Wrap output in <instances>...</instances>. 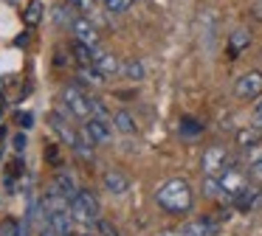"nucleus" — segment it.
Listing matches in <instances>:
<instances>
[{"label": "nucleus", "instance_id": "1", "mask_svg": "<svg viewBox=\"0 0 262 236\" xmlns=\"http://www.w3.org/2000/svg\"><path fill=\"white\" fill-rule=\"evenodd\" d=\"M155 202H158L161 211L172 214V217H183V214H189L194 205V191H192V185H189V180L172 177V180H166L164 185H158Z\"/></svg>", "mask_w": 262, "mask_h": 236}, {"label": "nucleus", "instance_id": "2", "mask_svg": "<svg viewBox=\"0 0 262 236\" xmlns=\"http://www.w3.org/2000/svg\"><path fill=\"white\" fill-rule=\"evenodd\" d=\"M203 172L206 174H211V177H220L223 172H226L228 166H231V155H228V149L226 146H220V144H214V146H209V149L203 152Z\"/></svg>", "mask_w": 262, "mask_h": 236}, {"label": "nucleus", "instance_id": "3", "mask_svg": "<svg viewBox=\"0 0 262 236\" xmlns=\"http://www.w3.org/2000/svg\"><path fill=\"white\" fill-rule=\"evenodd\" d=\"M62 99H65V104H68V110L74 112L76 118H82V121H88V118L93 115V110H91V96H85L76 84H68V87L62 90Z\"/></svg>", "mask_w": 262, "mask_h": 236}, {"label": "nucleus", "instance_id": "4", "mask_svg": "<svg viewBox=\"0 0 262 236\" xmlns=\"http://www.w3.org/2000/svg\"><path fill=\"white\" fill-rule=\"evenodd\" d=\"M234 93L237 99H259L262 96V70H248L234 82Z\"/></svg>", "mask_w": 262, "mask_h": 236}, {"label": "nucleus", "instance_id": "5", "mask_svg": "<svg viewBox=\"0 0 262 236\" xmlns=\"http://www.w3.org/2000/svg\"><path fill=\"white\" fill-rule=\"evenodd\" d=\"M71 31L76 34L79 42L91 45V48H99V34H96V28H93V22L88 14H76L74 20H71Z\"/></svg>", "mask_w": 262, "mask_h": 236}, {"label": "nucleus", "instance_id": "6", "mask_svg": "<svg viewBox=\"0 0 262 236\" xmlns=\"http://www.w3.org/2000/svg\"><path fill=\"white\" fill-rule=\"evenodd\" d=\"M220 183H223V191H226V197L231 200L237 191H243L245 185H248V177H245L239 169H234V163H231V166H228L226 172L220 174Z\"/></svg>", "mask_w": 262, "mask_h": 236}, {"label": "nucleus", "instance_id": "7", "mask_svg": "<svg viewBox=\"0 0 262 236\" xmlns=\"http://www.w3.org/2000/svg\"><path fill=\"white\" fill-rule=\"evenodd\" d=\"M102 185H104L107 194L121 197V194H127V188H130V180H127V174L119 172V169H107V172L102 174Z\"/></svg>", "mask_w": 262, "mask_h": 236}, {"label": "nucleus", "instance_id": "8", "mask_svg": "<svg viewBox=\"0 0 262 236\" xmlns=\"http://www.w3.org/2000/svg\"><path fill=\"white\" fill-rule=\"evenodd\" d=\"M85 127H88V132L93 135V140H96V144H110V140H113V124L107 121V118H96V115H91L85 121Z\"/></svg>", "mask_w": 262, "mask_h": 236}, {"label": "nucleus", "instance_id": "9", "mask_svg": "<svg viewBox=\"0 0 262 236\" xmlns=\"http://www.w3.org/2000/svg\"><path fill=\"white\" fill-rule=\"evenodd\" d=\"M93 65H96L99 70H102V76H104V79H113L116 73L121 70L119 56H113V54H102L99 48H96V62H93Z\"/></svg>", "mask_w": 262, "mask_h": 236}, {"label": "nucleus", "instance_id": "10", "mask_svg": "<svg viewBox=\"0 0 262 236\" xmlns=\"http://www.w3.org/2000/svg\"><path fill=\"white\" fill-rule=\"evenodd\" d=\"M259 194L262 191L251 188V185H245L243 191H237V194L231 197V205L237 208V211H248V208H254L256 202H259Z\"/></svg>", "mask_w": 262, "mask_h": 236}, {"label": "nucleus", "instance_id": "11", "mask_svg": "<svg viewBox=\"0 0 262 236\" xmlns=\"http://www.w3.org/2000/svg\"><path fill=\"white\" fill-rule=\"evenodd\" d=\"M262 144V124L259 127H243L237 132V146L239 149H254Z\"/></svg>", "mask_w": 262, "mask_h": 236}, {"label": "nucleus", "instance_id": "12", "mask_svg": "<svg viewBox=\"0 0 262 236\" xmlns=\"http://www.w3.org/2000/svg\"><path fill=\"white\" fill-rule=\"evenodd\" d=\"M51 127H54V132H57L59 138H62L65 144L71 146V149H76V144H79V135H76L74 129L68 127V124H65L62 115H57V112H54V115H51Z\"/></svg>", "mask_w": 262, "mask_h": 236}, {"label": "nucleus", "instance_id": "13", "mask_svg": "<svg viewBox=\"0 0 262 236\" xmlns=\"http://www.w3.org/2000/svg\"><path fill=\"white\" fill-rule=\"evenodd\" d=\"M178 233L181 236H214V222H209V219H192Z\"/></svg>", "mask_w": 262, "mask_h": 236}, {"label": "nucleus", "instance_id": "14", "mask_svg": "<svg viewBox=\"0 0 262 236\" xmlns=\"http://www.w3.org/2000/svg\"><path fill=\"white\" fill-rule=\"evenodd\" d=\"M251 45V34L245 31V28H239V31H234L231 34V39H228V56L231 59H237L239 54H243L245 48Z\"/></svg>", "mask_w": 262, "mask_h": 236}, {"label": "nucleus", "instance_id": "15", "mask_svg": "<svg viewBox=\"0 0 262 236\" xmlns=\"http://www.w3.org/2000/svg\"><path fill=\"white\" fill-rule=\"evenodd\" d=\"M71 217L76 219V222H82V225H91V222H96V217L91 214V208L85 205V202L79 200V194L71 200Z\"/></svg>", "mask_w": 262, "mask_h": 236}, {"label": "nucleus", "instance_id": "16", "mask_svg": "<svg viewBox=\"0 0 262 236\" xmlns=\"http://www.w3.org/2000/svg\"><path fill=\"white\" fill-rule=\"evenodd\" d=\"M74 54H76V62H79V67H91L93 62H96V48H91V45L79 42V39L74 42Z\"/></svg>", "mask_w": 262, "mask_h": 236}, {"label": "nucleus", "instance_id": "17", "mask_svg": "<svg viewBox=\"0 0 262 236\" xmlns=\"http://www.w3.org/2000/svg\"><path fill=\"white\" fill-rule=\"evenodd\" d=\"M113 127L119 129V132H124V135H136V129H138L136 121H133V115L127 110H119L113 115Z\"/></svg>", "mask_w": 262, "mask_h": 236}, {"label": "nucleus", "instance_id": "18", "mask_svg": "<svg viewBox=\"0 0 262 236\" xmlns=\"http://www.w3.org/2000/svg\"><path fill=\"white\" fill-rule=\"evenodd\" d=\"M57 188L62 191L65 197H71V200H74V197L79 194V188H76L74 177H71V174H65V172H57Z\"/></svg>", "mask_w": 262, "mask_h": 236}, {"label": "nucleus", "instance_id": "19", "mask_svg": "<svg viewBox=\"0 0 262 236\" xmlns=\"http://www.w3.org/2000/svg\"><path fill=\"white\" fill-rule=\"evenodd\" d=\"M203 194H206V197H211V200H217V197L226 194V191H223L220 177H211V174H206V177H203Z\"/></svg>", "mask_w": 262, "mask_h": 236}, {"label": "nucleus", "instance_id": "20", "mask_svg": "<svg viewBox=\"0 0 262 236\" xmlns=\"http://www.w3.org/2000/svg\"><path fill=\"white\" fill-rule=\"evenodd\" d=\"M23 20H26V26H37V22L42 20V3H40V0H31V3L26 6Z\"/></svg>", "mask_w": 262, "mask_h": 236}, {"label": "nucleus", "instance_id": "21", "mask_svg": "<svg viewBox=\"0 0 262 236\" xmlns=\"http://www.w3.org/2000/svg\"><path fill=\"white\" fill-rule=\"evenodd\" d=\"M0 236H23V228H20L17 219L6 217V219H0Z\"/></svg>", "mask_w": 262, "mask_h": 236}, {"label": "nucleus", "instance_id": "22", "mask_svg": "<svg viewBox=\"0 0 262 236\" xmlns=\"http://www.w3.org/2000/svg\"><path fill=\"white\" fill-rule=\"evenodd\" d=\"M133 3H136V0H104V9H107L110 14H124V11H130Z\"/></svg>", "mask_w": 262, "mask_h": 236}, {"label": "nucleus", "instance_id": "23", "mask_svg": "<svg viewBox=\"0 0 262 236\" xmlns=\"http://www.w3.org/2000/svg\"><path fill=\"white\" fill-rule=\"evenodd\" d=\"M79 200L85 202V205L91 208V214H93V217L99 219V214H102V208H99V200H96V197H93V194H91V191H88V188H79Z\"/></svg>", "mask_w": 262, "mask_h": 236}, {"label": "nucleus", "instance_id": "24", "mask_svg": "<svg viewBox=\"0 0 262 236\" xmlns=\"http://www.w3.org/2000/svg\"><path fill=\"white\" fill-rule=\"evenodd\" d=\"M124 73H127V79H133V82H138V79H144V65L138 59H130L124 65Z\"/></svg>", "mask_w": 262, "mask_h": 236}, {"label": "nucleus", "instance_id": "25", "mask_svg": "<svg viewBox=\"0 0 262 236\" xmlns=\"http://www.w3.org/2000/svg\"><path fill=\"white\" fill-rule=\"evenodd\" d=\"M181 132L189 135V138H192V135H200V132H203V124H198L194 118H183V121H181Z\"/></svg>", "mask_w": 262, "mask_h": 236}, {"label": "nucleus", "instance_id": "26", "mask_svg": "<svg viewBox=\"0 0 262 236\" xmlns=\"http://www.w3.org/2000/svg\"><path fill=\"white\" fill-rule=\"evenodd\" d=\"M96 233H99V236H119V228H116L113 222H107V219L99 217V219H96Z\"/></svg>", "mask_w": 262, "mask_h": 236}, {"label": "nucleus", "instance_id": "27", "mask_svg": "<svg viewBox=\"0 0 262 236\" xmlns=\"http://www.w3.org/2000/svg\"><path fill=\"white\" fill-rule=\"evenodd\" d=\"M71 6H74L76 11H79V14H88L91 17L93 11H96V0H68Z\"/></svg>", "mask_w": 262, "mask_h": 236}, {"label": "nucleus", "instance_id": "28", "mask_svg": "<svg viewBox=\"0 0 262 236\" xmlns=\"http://www.w3.org/2000/svg\"><path fill=\"white\" fill-rule=\"evenodd\" d=\"M91 110L96 118H107V107L102 104V99H91Z\"/></svg>", "mask_w": 262, "mask_h": 236}, {"label": "nucleus", "instance_id": "29", "mask_svg": "<svg viewBox=\"0 0 262 236\" xmlns=\"http://www.w3.org/2000/svg\"><path fill=\"white\" fill-rule=\"evenodd\" d=\"M12 149H14V152H23V149H26V135H23V132H17V135L12 138Z\"/></svg>", "mask_w": 262, "mask_h": 236}, {"label": "nucleus", "instance_id": "30", "mask_svg": "<svg viewBox=\"0 0 262 236\" xmlns=\"http://www.w3.org/2000/svg\"><path fill=\"white\" fill-rule=\"evenodd\" d=\"M37 236H65V233H59V230L54 228V225L42 222V228H40V233H37Z\"/></svg>", "mask_w": 262, "mask_h": 236}, {"label": "nucleus", "instance_id": "31", "mask_svg": "<svg viewBox=\"0 0 262 236\" xmlns=\"http://www.w3.org/2000/svg\"><path fill=\"white\" fill-rule=\"evenodd\" d=\"M251 180H259V183H262V157L251 166Z\"/></svg>", "mask_w": 262, "mask_h": 236}, {"label": "nucleus", "instance_id": "32", "mask_svg": "<svg viewBox=\"0 0 262 236\" xmlns=\"http://www.w3.org/2000/svg\"><path fill=\"white\" fill-rule=\"evenodd\" d=\"M17 124H20L23 129H29V127H31V115H29V112H20V115H17Z\"/></svg>", "mask_w": 262, "mask_h": 236}, {"label": "nucleus", "instance_id": "33", "mask_svg": "<svg viewBox=\"0 0 262 236\" xmlns=\"http://www.w3.org/2000/svg\"><path fill=\"white\" fill-rule=\"evenodd\" d=\"M251 14H254V20H262V3H256V6H254V11H251Z\"/></svg>", "mask_w": 262, "mask_h": 236}, {"label": "nucleus", "instance_id": "34", "mask_svg": "<svg viewBox=\"0 0 262 236\" xmlns=\"http://www.w3.org/2000/svg\"><path fill=\"white\" fill-rule=\"evenodd\" d=\"M254 115H256V121H259V124H262V101H259V104H256V107H254Z\"/></svg>", "mask_w": 262, "mask_h": 236}, {"label": "nucleus", "instance_id": "35", "mask_svg": "<svg viewBox=\"0 0 262 236\" xmlns=\"http://www.w3.org/2000/svg\"><path fill=\"white\" fill-rule=\"evenodd\" d=\"M0 155H3V132H0Z\"/></svg>", "mask_w": 262, "mask_h": 236}, {"label": "nucleus", "instance_id": "36", "mask_svg": "<svg viewBox=\"0 0 262 236\" xmlns=\"http://www.w3.org/2000/svg\"><path fill=\"white\" fill-rule=\"evenodd\" d=\"M161 236H181V233H161Z\"/></svg>", "mask_w": 262, "mask_h": 236}, {"label": "nucleus", "instance_id": "37", "mask_svg": "<svg viewBox=\"0 0 262 236\" xmlns=\"http://www.w3.org/2000/svg\"><path fill=\"white\" fill-rule=\"evenodd\" d=\"M256 205H259V208H262V194H259V202H256Z\"/></svg>", "mask_w": 262, "mask_h": 236}, {"label": "nucleus", "instance_id": "38", "mask_svg": "<svg viewBox=\"0 0 262 236\" xmlns=\"http://www.w3.org/2000/svg\"><path fill=\"white\" fill-rule=\"evenodd\" d=\"M68 236H74V233H68Z\"/></svg>", "mask_w": 262, "mask_h": 236}, {"label": "nucleus", "instance_id": "39", "mask_svg": "<svg viewBox=\"0 0 262 236\" xmlns=\"http://www.w3.org/2000/svg\"><path fill=\"white\" fill-rule=\"evenodd\" d=\"M85 236H91V233H85Z\"/></svg>", "mask_w": 262, "mask_h": 236}]
</instances>
